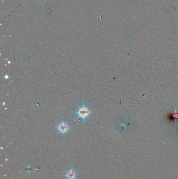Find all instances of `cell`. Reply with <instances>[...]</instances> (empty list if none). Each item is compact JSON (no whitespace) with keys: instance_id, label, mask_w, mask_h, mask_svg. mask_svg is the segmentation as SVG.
Wrapping results in <instances>:
<instances>
[{"instance_id":"6da1fadb","label":"cell","mask_w":178,"mask_h":179,"mask_svg":"<svg viewBox=\"0 0 178 179\" xmlns=\"http://www.w3.org/2000/svg\"><path fill=\"white\" fill-rule=\"evenodd\" d=\"M77 113L79 117L83 118V119H84V118L89 115V114L90 113V112L87 108L83 106L81 108H80V109L78 111Z\"/></svg>"},{"instance_id":"7a4b0ae2","label":"cell","mask_w":178,"mask_h":179,"mask_svg":"<svg viewBox=\"0 0 178 179\" xmlns=\"http://www.w3.org/2000/svg\"><path fill=\"white\" fill-rule=\"evenodd\" d=\"M69 129L68 126L65 123H61L59 126V130L62 133H65L68 131Z\"/></svg>"},{"instance_id":"3957f363","label":"cell","mask_w":178,"mask_h":179,"mask_svg":"<svg viewBox=\"0 0 178 179\" xmlns=\"http://www.w3.org/2000/svg\"><path fill=\"white\" fill-rule=\"evenodd\" d=\"M66 177L68 179H75L76 178L75 172L72 170L69 171L68 173H67Z\"/></svg>"}]
</instances>
